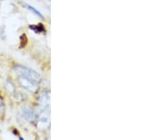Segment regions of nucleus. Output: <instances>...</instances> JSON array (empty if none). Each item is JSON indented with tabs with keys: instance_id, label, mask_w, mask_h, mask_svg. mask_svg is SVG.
<instances>
[{
	"instance_id": "7ed1b4c3",
	"label": "nucleus",
	"mask_w": 159,
	"mask_h": 140,
	"mask_svg": "<svg viewBox=\"0 0 159 140\" xmlns=\"http://www.w3.org/2000/svg\"><path fill=\"white\" fill-rule=\"evenodd\" d=\"M49 91H43L40 93L39 99L40 106L42 107V111L49 112L50 105V95Z\"/></svg>"
},
{
	"instance_id": "39448f33",
	"label": "nucleus",
	"mask_w": 159,
	"mask_h": 140,
	"mask_svg": "<svg viewBox=\"0 0 159 140\" xmlns=\"http://www.w3.org/2000/svg\"><path fill=\"white\" fill-rule=\"evenodd\" d=\"M29 28L36 34H40V33H44L45 31L44 26L41 24L38 25H29Z\"/></svg>"
},
{
	"instance_id": "f257e3e1",
	"label": "nucleus",
	"mask_w": 159,
	"mask_h": 140,
	"mask_svg": "<svg viewBox=\"0 0 159 140\" xmlns=\"http://www.w3.org/2000/svg\"><path fill=\"white\" fill-rule=\"evenodd\" d=\"M14 72L17 76H24V77L36 81L38 84H40V75L32 69L26 67L25 66L17 65L14 67Z\"/></svg>"
},
{
	"instance_id": "6e6552de",
	"label": "nucleus",
	"mask_w": 159,
	"mask_h": 140,
	"mask_svg": "<svg viewBox=\"0 0 159 140\" xmlns=\"http://www.w3.org/2000/svg\"><path fill=\"white\" fill-rule=\"evenodd\" d=\"M0 1H4V0H0Z\"/></svg>"
},
{
	"instance_id": "20e7f679",
	"label": "nucleus",
	"mask_w": 159,
	"mask_h": 140,
	"mask_svg": "<svg viewBox=\"0 0 159 140\" xmlns=\"http://www.w3.org/2000/svg\"><path fill=\"white\" fill-rule=\"evenodd\" d=\"M20 115H21V118L28 122H30V123L34 121V120L37 118L34 111L31 108H29V107H24V108H23L21 109V111H20Z\"/></svg>"
},
{
	"instance_id": "f03ea898",
	"label": "nucleus",
	"mask_w": 159,
	"mask_h": 140,
	"mask_svg": "<svg viewBox=\"0 0 159 140\" xmlns=\"http://www.w3.org/2000/svg\"><path fill=\"white\" fill-rule=\"evenodd\" d=\"M18 82L21 86L22 88H25V90L29 91V92L35 93L38 91V86L40 84H38L36 81L21 76H17Z\"/></svg>"
},
{
	"instance_id": "0eeeda50",
	"label": "nucleus",
	"mask_w": 159,
	"mask_h": 140,
	"mask_svg": "<svg viewBox=\"0 0 159 140\" xmlns=\"http://www.w3.org/2000/svg\"><path fill=\"white\" fill-rule=\"evenodd\" d=\"M0 110H1V105H0Z\"/></svg>"
},
{
	"instance_id": "423d86ee",
	"label": "nucleus",
	"mask_w": 159,
	"mask_h": 140,
	"mask_svg": "<svg viewBox=\"0 0 159 140\" xmlns=\"http://www.w3.org/2000/svg\"><path fill=\"white\" fill-rule=\"evenodd\" d=\"M24 7H25V8H26L27 9H29V11H32L33 13H34V14H35V15H37V16H38V17L40 18V19H44V16H43V15L42 14H41V13H40L39 11H38V9L34 8V7H33L30 6V5L28 4H24Z\"/></svg>"
}]
</instances>
